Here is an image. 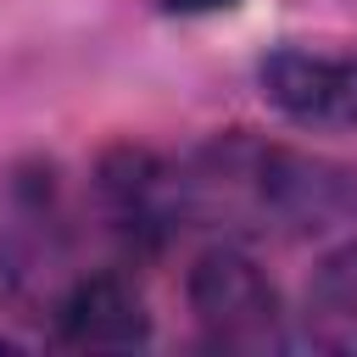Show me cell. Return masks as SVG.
<instances>
[{
	"label": "cell",
	"instance_id": "cell-1",
	"mask_svg": "<svg viewBox=\"0 0 357 357\" xmlns=\"http://www.w3.org/2000/svg\"><path fill=\"white\" fill-rule=\"evenodd\" d=\"M190 307H195L201 329L218 346H234V351L268 346L279 335V296H273L268 273L234 245H212V251L195 257Z\"/></svg>",
	"mask_w": 357,
	"mask_h": 357
},
{
	"label": "cell",
	"instance_id": "cell-2",
	"mask_svg": "<svg viewBox=\"0 0 357 357\" xmlns=\"http://www.w3.org/2000/svg\"><path fill=\"white\" fill-rule=\"evenodd\" d=\"M262 95L301 117V123H357V56H312V50H273L262 67Z\"/></svg>",
	"mask_w": 357,
	"mask_h": 357
},
{
	"label": "cell",
	"instance_id": "cell-3",
	"mask_svg": "<svg viewBox=\"0 0 357 357\" xmlns=\"http://www.w3.org/2000/svg\"><path fill=\"white\" fill-rule=\"evenodd\" d=\"M100 195H106L112 218H117L128 234L156 240V234L173 229V212H178V201H184V184H178L151 151L123 145V151H112V156L100 162Z\"/></svg>",
	"mask_w": 357,
	"mask_h": 357
},
{
	"label": "cell",
	"instance_id": "cell-4",
	"mask_svg": "<svg viewBox=\"0 0 357 357\" xmlns=\"http://www.w3.org/2000/svg\"><path fill=\"white\" fill-rule=\"evenodd\" d=\"M56 329L67 346H139L145 340V301L134 284H123L117 273H95L78 279L56 312Z\"/></svg>",
	"mask_w": 357,
	"mask_h": 357
},
{
	"label": "cell",
	"instance_id": "cell-5",
	"mask_svg": "<svg viewBox=\"0 0 357 357\" xmlns=\"http://www.w3.org/2000/svg\"><path fill=\"white\" fill-rule=\"evenodd\" d=\"M307 324L324 346L357 351V245L335 251L318 268V279L307 290Z\"/></svg>",
	"mask_w": 357,
	"mask_h": 357
},
{
	"label": "cell",
	"instance_id": "cell-6",
	"mask_svg": "<svg viewBox=\"0 0 357 357\" xmlns=\"http://www.w3.org/2000/svg\"><path fill=\"white\" fill-rule=\"evenodd\" d=\"M240 0H162V11H178V17H201V11H229Z\"/></svg>",
	"mask_w": 357,
	"mask_h": 357
}]
</instances>
